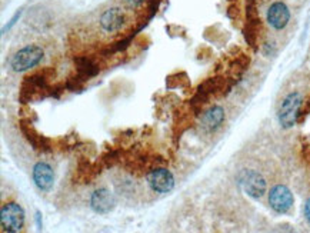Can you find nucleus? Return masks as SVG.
<instances>
[{"mask_svg": "<svg viewBox=\"0 0 310 233\" xmlns=\"http://www.w3.org/2000/svg\"><path fill=\"white\" fill-rule=\"evenodd\" d=\"M45 57V50L37 45H27L17 50L12 60H10V68L13 72L22 73L26 70L36 68Z\"/></svg>", "mask_w": 310, "mask_h": 233, "instance_id": "nucleus-1", "label": "nucleus"}, {"mask_svg": "<svg viewBox=\"0 0 310 233\" xmlns=\"http://www.w3.org/2000/svg\"><path fill=\"white\" fill-rule=\"evenodd\" d=\"M302 103H303V96L299 92H292L283 99L277 112V120L283 129H290L296 125L300 115Z\"/></svg>", "mask_w": 310, "mask_h": 233, "instance_id": "nucleus-2", "label": "nucleus"}, {"mask_svg": "<svg viewBox=\"0 0 310 233\" xmlns=\"http://www.w3.org/2000/svg\"><path fill=\"white\" fill-rule=\"evenodd\" d=\"M49 90V82L46 77V72L33 73L27 77H24L22 83V92H20V100L23 103L33 102L36 99L45 97V94Z\"/></svg>", "mask_w": 310, "mask_h": 233, "instance_id": "nucleus-3", "label": "nucleus"}, {"mask_svg": "<svg viewBox=\"0 0 310 233\" xmlns=\"http://www.w3.org/2000/svg\"><path fill=\"white\" fill-rule=\"evenodd\" d=\"M24 210L16 202L4 203L0 210V223L1 231L7 233L20 232L24 226Z\"/></svg>", "mask_w": 310, "mask_h": 233, "instance_id": "nucleus-4", "label": "nucleus"}, {"mask_svg": "<svg viewBox=\"0 0 310 233\" xmlns=\"http://www.w3.org/2000/svg\"><path fill=\"white\" fill-rule=\"evenodd\" d=\"M239 185L243 189V192L253 197V199H262L267 190V182L262 176V173L256 170H249L244 169L239 173L238 176Z\"/></svg>", "mask_w": 310, "mask_h": 233, "instance_id": "nucleus-5", "label": "nucleus"}, {"mask_svg": "<svg viewBox=\"0 0 310 233\" xmlns=\"http://www.w3.org/2000/svg\"><path fill=\"white\" fill-rule=\"evenodd\" d=\"M146 182L150 189L156 193L166 195L174 189V178L166 167H155L147 172Z\"/></svg>", "mask_w": 310, "mask_h": 233, "instance_id": "nucleus-6", "label": "nucleus"}, {"mask_svg": "<svg viewBox=\"0 0 310 233\" xmlns=\"http://www.w3.org/2000/svg\"><path fill=\"white\" fill-rule=\"evenodd\" d=\"M126 23H127L126 12L119 6L106 9L99 19L100 29L104 33H118L126 26Z\"/></svg>", "mask_w": 310, "mask_h": 233, "instance_id": "nucleus-7", "label": "nucleus"}, {"mask_svg": "<svg viewBox=\"0 0 310 233\" xmlns=\"http://www.w3.org/2000/svg\"><path fill=\"white\" fill-rule=\"evenodd\" d=\"M294 197L292 190L285 185H276L269 192V205L276 213L285 215L293 208Z\"/></svg>", "mask_w": 310, "mask_h": 233, "instance_id": "nucleus-8", "label": "nucleus"}, {"mask_svg": "<svg viewBox=\"0 0 310 233\" xmlns=\"http://www.w3.org/2000/svg\"><path fill=\"white\" fill-rule=\"evenodd\" d=\"M266 22L275 30L286 29L290 22V10L285 1H273L266 10Z\"/></svg>", "mask_w": 310, "mask_h": 233, "instance_id": "nucleus-9", "label": "nucleus"}, {"mask_svg": "<svg viewBox=\"0 0 310 233\" xmlns=\"http://www.w3.org/2000/svg\"><path fill=\"white\" fill-rule=\"evenodd\" d=\"M89 205L90 209L97 215H107L116 208V197L109 189L100 187L90 195Z\"/></svg>", "mask_w": 310, "mask_h": 233, "instance_id": "nucleus-10", "label": "nucleus"}, {"mask_svg": "<svg viewBox=\"0 0 310 233\" xmlns=\"http://www.w3.org/2000/svg\"><path fill=\"white\" fill-rule=\"evenodd\" d=\"M32 178H33L36 187L45 193L50 192L54 185V172H53L52 166L46 162H39L33 166Z\"/></svg>", "mask_w": 310, "mask_h": 233, "instance_id": "nucleus-11", "label": "nucleus"}, {"mask_svg": "<svg viewBox=\"0 0 310 233\" xmlns=\"http://www.w3.org/2000/svg\"><path fill=\"white\" fill-rule=\"evenodd\" d=\"M224 119H226L224 109L222 106H212L210 109H207L203 113V116L200 119V123H202V127L206 132H215L223 125Z\"/></svg>", "mask_w": 310, "mask_h": 233, "instance_id": "nucleus-12", "label": "nucleus"}, {"mask_svg": "<svg viewBox=\"0 0 310 233\" xmlns=\"http://www.w3.org/2000/svg\"><path fill=\"white\" fill-rule=\"evenodd\" d=\"M74 63L77 66V77H74V79L80 83L95 77L99 73V66L93 60H90L87 57H79V59L74 60Z\"/></svg>", "mask_w": 310, "mask_h": 233, "instance_id": "nucleus-13", "label": "nucleus"}, {"mask_svg": "<svg viewBox=\"0 0 310 233\" xmlns=\"http://www.w3.org/2000/svg\"><path fill=\"white\" fill-rule=\"evenodd\" d=\"M22 130H23V133L26 135L27 140L32 143V146L34 149H46L48 147V140L45 139L43 136H40L39 133H36L30 126H23Z\"/></svg>", "mask_w": 310, "mask_h": 233, "instance_id": "nucleus-14", "label": "nucleus"}, {"mask_svg": "<svg viewBox=\"0 0 310 233\" xmlns=\"http://www.w3.org/2000/svg\"><path fill=\"white\" fill-rule=\"evenodd\" d=\"M22 16V10H19V12H16L15 15H13V18L10 19V22H9V24H6V27H3V33H6L7 30H10L15 24H16V22L19 20V18Z\"/></svg>", "mask_w": 310, "mask_h": 233, "instance_id": "nucleus-15", "label": "nucleus"}, {"mask_svg": "<svg viewBox=\"0 0 310 233\" xmlns=\"http://www.w3.org/2000/svg\"><path fill=\"white\" fill-rule=\"evenodd\" d=\"M305 217H306V220L310 223V197L306 200V203H305Z\"/></svg>", "mask_w": 310, "mask_h": 233, "instance_id": "nucleus-16", "label": "nucleus"}, {"mask_svg": "<svg viewBox=\"0 0 310 233\" xmlns=\"http://www.w3.org/2000/svg\"><path fill=\"white\" fill-rule=\"evenodd\" d=\"M126 3H127L130 7H138L139 4L143 3V0H126Z\"/></svg>", "mask_w": 310, "mask_h": 233, "instance_id": "nucleus-17", "label": "nucleus"}]
</instances>
